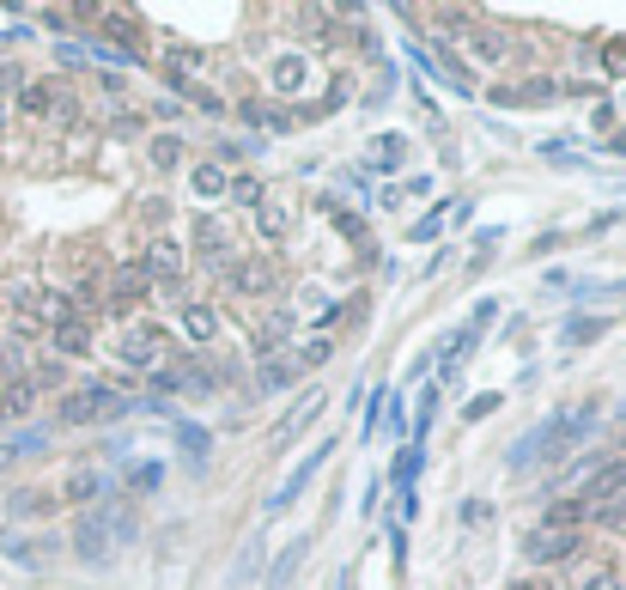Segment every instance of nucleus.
Returning <instances> with one entry per match:
<instances>
[{
  "label": "nucleus",
  "mask_w": 626,
  "mask_h": 590,
  "mask_svg": "<svg viewBox=\"0 0 626 590\" xmlns=\"http://www.w3.org/2000/svg\"><path fill=\"white\" fill-rule=\"evenodd\" d=\"M134 511L128 505H92L80 511V524H73V554H80L86 566H110L128 542H134Z\"/></svg>",
  "instance_id": "1"
},
{
  "label": "nucleus",
  "mask_w": 626,
  "mask_h": 590,
  "mask_svg": "<svg viewBox=\"0 0 626 590\" xmlns=\"http://www.w3.org/2000/svg\"><path fill=\"white\" fill-rule=\"evenodd\" d=\"M590 432V414H554V420H541L535 432H523L517 445H511V469H535V463H554V457H566L578 438Z\"/></svg>",
  "instance_id": "2"
},
{
  "label": "nucleus",
  "mask_w": 626,
  "mask_h": 590,
  "mask_svg": "<svg viewBox=\"0 0 626 590\" xmlns=\"http://www.w3.org/2000/svg\"><path fill=\"white\" fill-rule=\"evenodd\" d=\"M122 414H128V402L116 390H104V384H86V390H73L61 402V420L67 426H98V420H122Z\"/></svg>",
  "instance_id": "3"
},
{
  "label": "nucleus",
  "mask_w": 626,
  "mask_h": 590,
  "mask_svg": "<svg viewBox=\"0 0 626 590\" xmlns=\"http://www.w3.org/2000/svg\"><path fill=\"white\" fill-rule=\"evenodd\" d=\"M493 317H499V299H481V305H475V323L456 329V335L438 347V359H432V365H438V378H456V372H462V359L481 347V323H493Z\"/></svg>",
  "instance_id": "4"
},
{
  "label": "nucleus",
  "mask_w": 626,
  "mask_h": 590,
  "mask_svg": "<svg viewBox=\"0 0 626 590\" xmlns=\"http://www.w3.org/2000/svg\"><path fill=\"white\" fill-rule=\"evenodd\" d=\"M165 329L159 323H128L122 329V365H128V372H159V365H165Z\"/></svg>",
  "instance_id": "5"
},
{
  "label": "nucleus",
  "mask_w": 626,
  "mask_h": 590,
  "mask_svg": "<svg viewBox=\"0 0 626 590\" xmlns=\"http://www.w3.org/2000/svg\"><path fill=\"white\" fill-rule=\"evenodd\" d=\"M152 384H159L165 396H213V390H219V378H213V365H207V359L159 365V372H152Z\"/></svg>",
  "instance_id": "6"
},
{
  "label": "nucleus",
  "mask_w": 626,
  "mask_h": 590,
  "mask_svg": "<svg viewBox=\"0 0 626 590\" xmlns=\"http://www.w3.org/2000/svg\"><path fill=\"white\" fill-rule=\"evenodd\" d=\"M329 451H335V438H323V445H310V457H304V463H298V469H292L280 487H274V499H268V518H286V511L298 505V493H304L310 481H317V469L329 463Z\"/></svg>",
  "instance_id": "7"
},
{
  "label": "nucleus",
  "mask_w": 626,
  "mask_h": 590,
  "mask_svg": "<svg viewBox=\"0 0 626 590\" xmlns=\"http://www.w3.org/2000/svg\"><path fill=\"white\" fill-rule=\"evenodd\" d=\"M146 286H183V250H177V238H152V250H146Z\"/></svg>",
  "instance_id": "8"
},
{
  "label": "nucleus",
  "mask_w": 626,
  "mask_h": 590,
  "mask_svg": "<svg viewBox=\"0 0 626 590\" xmlns=\"http://www.w3.org/2000/svg\"><path fill=\"white\" fill-rule=\"evenodd\" d=\"M19 110L37 116V122H55V128L73 122V98H67V92H49V86H25V92H19Z\"/></svg>",
  "instance_id": "9"
},
{
  "label": "nucleus",
  "mask_w": 626,
  "mask_h": 590,
  "mask_svg": "<svg viewBox=\"0 0 626 590\" xmlns=\"http://www.w3.org/2000/svg\"><path fill=\"white\" fill-rule=\"evenodd\" d=\"M231 286H238L244 299H262V292H274V286H280V268H274V262H262V256H244L238 268H231Z\"/></svg>",
  "instance_id": "10"
},
{
  "label": "nucleus",
  "mask_w": 626,
  "mask_h": 590,
  "mask_svg": "<svg viewBox=\"0 0 626 590\" xmlns=\"http://www.w3.org/2000/svg\"><path fill=\"white\" fill-rule=\"evenodd\" d=\"M292 219H298V201L292 195H262V207H256V232L262 238H286Z\"/></svg>",
  "instance_id": "11"
},
{
  "label": "nucleus",
  "mask_w": 626,
  "mask_h": 590,
  "mask_svg": "<svg viewBox=\"0 0 626 590\" xmlns=\"http://www.w3.org/2000/svg\"><path fill=\"white\" fill-rule=\"evenodd\" d=\"M365 165H371V177H396L408 165V140L402 134H377L371 153H365Z\"/></svg>",
  "instance_id": "12"
},
{
  "label": "nucleus",
  "mask_w": 626,
  "mask_h": 590,
  "mask_svg": "<svg viewBox=\"0 0 626 590\" xmlns=\"http://www.w3.org/2000/svg\"><path fill=\"white\" fill-rule=\"evenodd\" d=\"M268 86H274L280 98H298V92L310 86V61H304V55H274V67H268Z\"/></svg>",
  "instance_id": "13"
},
{
  "label": "nucleus",
  "mask_w": 626,
  "mask_h": 590,
  "mask_svg": "<svg viewBox=\"0 0 626 590\" xmlns=\"http://www.w3.org/2000/svg\"><path fill=\"white\" fill-rule=\"evenodd\" d=\"M195 256L201 262H225L231 256V232H225V219H195Z\"/></svg>",
  "instance_id": "14"
},
{
  "label": "nucleus",
  "mask_w": 626,
  "mask_h": 590,
  "mask_svg": "<svg viewBox=\"0 0 626 590\" xmlns=\"http://www.w3.org/2000/svg\"><path fill=\"white\" fill-rule=\"evenodd\" d=\"M596 505L602 499H614V493H626V457H608V463H590V487H584Z\"/></svg>",
  "instance_id": "15"
},
{
  "label": "nucleus",
  "mask_w": 626,
  "mask_h": 590,
  "mask_svg": "<svg viewBox=\"0 0 626 590\" xmlns=\"http://www.w3.org/2000/svg\"><path fill=\"white\" fill-rule=\"evenodd\" d=\"M572 548H578V530H547V524H541V530L529 536V560H541V566H547V560H566Z\"/></svg>",
  "instance_id": "16"
},
{
  "label": "nucleus",
  "mask_w": 626,
  "mask_h": 590,
  "mask_svg": "<svg viewBox=\"0 0 626 590\" xmlns=\"http://www.w3.org/2000/svg\"><path fill=\"white\" fill-rule=\"evenodd\" d=\"M110 299H116V305H140V299H146V268H140V262H122V268L110 274Z\"/></svg>",
  "instance_id": "17"
},
{
  "label": "nucleus",
  "mask_w": 626,
  "mask_h": 590,
  "mask_svg": "<svg viewBox=\"0 0 626 590\" xmlns=\"http://www.w3.org/2000/svg\"><path fill=\"white\" fill-rule=\"evenodd\" d=\"M177 451H183V463H189V469H207V457H213V438H207L195 420H177Z\"/></svg>",
  "instance_id": "18"
},
{
  "label": "nucleus",
  "mask_w": 626,
  "mask_h": 590,
  "mask_svg": "<svg viewBox=\"0 0 626 590\" xmlns=\"http://www.w3.org/2000/svg\"><path fill=\"white\" fill-rule=\"evenodd\" d=\"M49 341H55V353L73 359V353H86V347H92V323H86V317H67V323L49 329Z\"/></svg>",
  "instance_id": "19"
},
{
  "label": "nucleus",
  "mask_w": 626,
  "mask_h": 590,
  "mask_svg": "<svg viewBox=\"0 0 626 590\" xmlns=\"http://www.w3.org/2000/svg\"><path fill=\"white\" fill-rule=\"evenodd\" d=\"M298 359L292 353H262V390H292Z\"/></svg>",
  "instance_id": "20"
},
{
  "label": "nucleus",
  "mask_w": 626,
  "mask_h": 590,
  "mask_svg": "<svg viewBox=\"0 0 626 590\" xmlns=\"http://www.w3.org/2000/svg\"><path fill=\"white\" fill-rule=\"evenodd\" d=\"M238 116H244V122H256V128H274V134H286V128H292V110H280V104H262V98L238 104Z\"/></svg>",
  "instance_id": "21"
},
{
  "label": "nucleus",
  "mask_w": 626,
  "mask_h": 590,
  "mask_svg": "<svg viewBox=\"0 0 626 590\" xmlns=\"http://www.w3.org/2000/svg\"><path fill=\"white\" fill-rule=\"evenodd\" d=\"M602 335H608V317H572V323H560V347H590Z\"/></svg>",
  "instance_id": "22"
},
{
  "label": "nucleus",
  "mask_w": 626,
  "mask_h": 590,
  "mask_svg": "<svg viewBox=\"0 0 626 590\" xmlns=\"http://www.w3.org/2000/svg\"><path fill=\"white\" fill-rule=\"evenodd\" d=\"M420 469H426V451H420V445H402L396 469H389V481H396V493H402V499L414 493V475H420Z\"/></svg>",
  "instance_id": "23"
},
{
  "label": "nucleus",
  "mask_w": 626,
  "mask_h": 590,
  "mask_svg": "<svg viewBox=\"0 0 626 590\" xmlns=\"http://www.w3.org/2000/svg\"><path fill=\"white\" fill-rule=\"evenodd\" d=\"M183 335L189 341H213L219 335V311L213 305H183Z\"/></svg>",
  "instance_id": "24"
},
{
  "label": "nucleus",
  "mask_w": 626,
  "mask_h": 590,
  "mask_svg": "<svg viewBox=\"0 0 626 590\" xmlns=\"http://www.w3.org/2000/svg\"><path fill=\"white\" fill-rule=\"evenodd\" d=\"M317 408H323V390H304V396H298V408L286 414V426H280L274 438H280V445H286V438H298V432L310 426V414H317Z\"/></svg>",
  "instance_id": "25"
},
{
  "label": "nucleus",
  "mask_w": 626,
  "mask_h": 590,
  "mask_svg": "<svg viewBox=\"0 0 626 590\" xmlns=\"http://www.w3.org/2000/svg\"><path fill=\"white\" fill-rule=\"evenodd\" d=\"M25 335H0V378L7 384H19V372H25Z\"/></svg>",
  "instance_id": "26"
},
{
  "label": "nucleus",
  "mask_w": 626,
  "mask_h": 590,
  "mask_svg": "<svg viewBox=\"0 0 626 590\" xmlns=\"http://www.w3.org/2000/svg\"><path fill=\"white\" fill-rule=\"evenodd\" d=\"M31 402H37V384H7L0 390V420H19V414H31Z\"/></svg>",
  "instance_id": "27"
},
{
  "label": "nucleus",
  "mask_w": 626,
  "mask_h": 590,
  "mask_svg": "<svg viewBox=\"0 0 626 590\" xmlns=\"http://www.w3.org/2000/svg\"><path fill=\"white\" fill-rule=\"evenodd\" d=\"M292 311H274V317H262V347H286L292 341Z\"/></svg>",
  "instance_id": "28"
},
{
  "label": "nucleus",
  "mask_w": 626,
  "mask_h": 590,
  "mask_svg": "<svg viewBox=\"0 0 626 590\" xmlns=\"http://www.w3.org/2000/svg\"><path fill=\"white\" fill-rule=\"evenodd\" d=\"M578 590H626V578H620L614 566H584V578H578Z\"/></svg>",
  "instance_id": "29"
},
{
  "label": "nucleus",
  "mask_w": 626,
  "mask_h": 590,
  "mask_svg": "<svg viewBox=\"0 0 626 590\" xmlns=\"http://www.w3.org/2000/svg\"><path fill=\"white\" fill-rule=\"evenodd\" d=\"M578 518H584V505H578V499L547 505V530H578Z\"/></svg>",
  "instance_id": "30"
},
{
  "label": "nucleus",
  "mask_w": 626,
  "mask_h": 590,
  "mask_svg": "<svg viewBox=\"0 0 626 590\" xmlns=\"http://www.w3.org/2000/svg\"><path fill=\"white\" fill-rule=\"evenodd\" d=\"M468 49H475L481 61H505V37L499 31H468Z\"/></svg>",
  "instance_id": "31"
},
{
  "label": "nucleus",
  "mask_w": 626,
  "mask_h": 590,
  "mask_svg": "<svg viewBox=\"0 0 626 590\" xmlns=\"http://www.w3.org/2000/svg\"><path fill=\"white\" fill-rule=\"evenodd\" d=\"M225 183H231V177H225V165H201V171H195V195H207V201H213V195H225Z\"/></svg>",
  "instance_id": "32"
},
{
  "label": "nucleus",
  "mask_w": 626,
  "mask_h": 590,
  "mask_svg": "<svg viewBox=\"0 0 626 590\" xmlns=\"http://www.w3.org/2000/svg\"><path fill=\"white\" fill-rule=\"evenodd\" d=\"M225 189H231V201H244V207H262V195H268L262 177H231Z\"/></svg>",
  "instance_id": "33"
},
{
  "label": "nucleus",
  "mask_w": 626,
  "mask_h": 590,
  "mask_svg": "<svg viewBox=\"0 0 626 590\" xmlns=\"http://www.w3.org/2000/svg\"><path fill=\"white\" fill-rule=\"evenodd\" d=\"M329 353H335V341H329V335H310V341H304V347H298L292 359H298V365H323Z\"/></svg>",
  "instance_id": "34"
},
{
  "label": "nucleus",
  "mask_w": 626,
  "mask_h": 590,
  "mask_svg": "<svg viewBox=\"0 0 626 590\" xmlns=\"http://www.w3.org/2000/svg\"><path fill=\"white\" fill-rule=\"evenodd\" d=\"M438 232H444V207H432V213L420 219V226H408V244H432Z\"/></svg>",
  "instance_id": "35"
},
{
  "label": "nucleus",
  "mask_w": 626,
  "mask_h": 590,
  "mask_svg": "<svg viewBox=\"0 0 626 590\" xmlns=\"http://www.w3.org/2000/svg\"><path fill=\"white\" fill-rule=\"evenodd\" d=\"M177 153H183V140H177V134H159V140H152V165H159V171H171Z\"/></svg>",
  "instance_id": "36"
},
{
  "label": "nucleus",
  "mask_w": 626,
  "mask_h": 590,
  "mask_svg": "<svg viewBox=\"0 0 626 590\" xmlns=\"http://www.w3.org/2000/svg\"><path fill=\"white\" fill-rule=\"evenodd\" d=\"M159 481H165V469H159V463H134V475H128V487H134V493H152Z\"/></svg>",
  "instance_id": "37"
},
{
  "label": "nucleus",
  "mask_w": 626,
  "mask_h": 590,
  "mask_svg": "<svg viewBox=\"0 0 626 590\" xmlns=\"http://www.w3.org/2000/svg\"><path fill=\"white\" fill-rule=\"evenodd\" d=\"M602 67L614 73V80L626 73V37H608V43H602Z\"/></svg>",
  "instance_id": "38"
},
{
  "label": "nucleus",
  "mask_w": 626,
  "mask_h": 590,
  "mask_svg": "<svg viewBox=\"0 0 626 590\" xmlns=\"http://www.w3.org/2000/svg\"><path fill=\"white\" fill-rule=\"evenodd\" d=\"M304 548H310V542H292V548L280 554V566H274V578H268V584H286V578L298 572V560H304Z\"/></svg>",
  "instance_id": "39"
},
{
  "label": "nucleus",
  "mask_w": 626,
  "mask_h": 590,
  "mask_svg": "<svg viewBox=\"0 0 626 590\" xmlns=\"http://www.w3.org/2000/svg\"><path fill=\"white\" fill-rule=\"evenodd\" d=\"M67 493H73V499H98V493H104V481H98L92 469H80V475L67 481Z\"/></svg>",
  "instance_id": "40"
},
{
  "label": "nucleus",
  "mask_w": 626,
  "mask_h": 590,
  "mask_svg": "<svg viewBox=\"0 0 626 590\" xmlns=\"http://www.w3.org/2000/svg\"><path fill=\"white\" fill-rule=\"evenodd\" d=\"M499 402H505V396H499V390H487V396H475V402L462 408V420H487V414H493Z\"/></svg>",
  "instance_id": "41"
},
{
  "label": "nucleus",
  "mask_w": 626,
  "mask_h": 590,
  "mask_svg": "<svg viewBox=\"0 0 626 590\" xmlns=\"http://www.w3.org/2000/svg\"><path fill=\"white\" fill-rule=\"evenodd\" d=\"M377 426H383V390H371V402H365V426H359V432L371 438Z\"/></svg>",
  "instance_id": "42"
},
{
  "label": "nucleus",
  "mask_w": 626,
  "mask_h": 590,
  "mask_svg": "<svg viewBox=\"0 0 626 590\" xmlns=\"http://www.w3.org/2000/svg\"><path fill=\"white\" fill-rule=\"evenodd\" d=\"M596 524H626V499H602L596 505Z\"/></svg>",
  "instance_id": "43"
},
{
  "label": "nucleus",
  "mask_w": 626,
  "mask_h": 590,
  "mask_svg": "<svg viewBox=\"0 0 626 590\" xmlns=\"http://www.w3.org/2000/svg\"><path fill=\"white\" fill-rule=\"evenodd\" d=\"M541 153H547V159H554V165H578V153H572V146H566V140H547V146H541Z\"/></svg>",
  "instance_id": "44"
},
{
  "label": "nucleus",
  "mask_w": 626,
  "mask_h": 590,
  "mask_svg": "<svg viewBox=\"0 0 626 590\" xmlns=\"http://www.w3.org/2000/svg\"><path fill=\"white\" fill-rule=\"evenodd\" d=\"M353 98V80H347V73H341V80L329 86V98H323V110H335V104H347Z\"/></svg>",
  "instance_id": "45"
},
{
  "label": "nucleus",
  "mask_w": 626,
  "mask_h": 590,
  "mask_svg": "<svg viewBox=\"0 0 626 590\" xmlns=\"http://www.w3.org/2000/svg\"><path fill=\"white\" fill-rule=\"evenodd\" d=\"M462 524H487V499H462Z\"/></svg>",
  "instance_id": "46"
},
{
  "label": "nucleus",
  "mask_w": 626,
  "mask_h": 590,
  "mask_svg": "<svg viewBox=\"0 0 626 590\" xmlns=\"http://www.w3.org/2000/svg\"><path fill=\"white\" fill-rule=\"evenodd\" d=\"M0 92H25V73L19 67H0Z\"/></svg>",
  "instance_id": "47"
},
{
  "label": "nucleus",
  "mask_w": 626,
  "mask_h": 590,
  "mask_svg": "<svg viewBox=\"0 0 626 590\" xmlns=\"http://www.w3.org/2000/svg\"><path fill=\"white\" fill-rule=\"evenodd\" d=\"M608 153H620V159H626V134H614V140H608Z\"/></svg>",
  "instance_id": "48"
},
{
  "label": "nucleus",
  "mask_w": 626,
  "mask_h": 590,
  "mask_svg": "<svg viewBox=\"0 0 626 590\" xmlns=\"http://www.w3.org/2000/svg\"><path fill=\"white\" fill-rule=\"evenodd\" d=\"M511 590H529V584H511Z\"/></svg>",
  "instance_id": "49"
}]
</instances>
